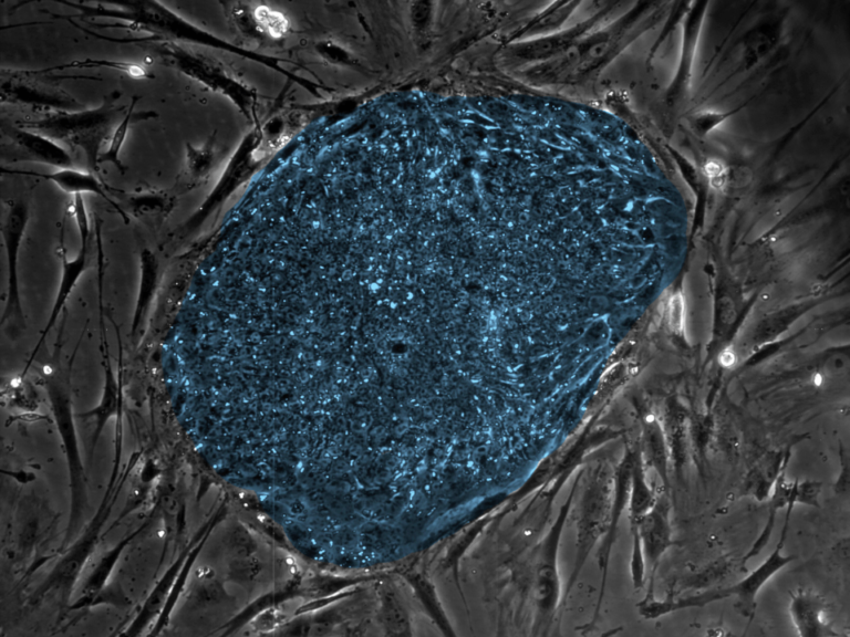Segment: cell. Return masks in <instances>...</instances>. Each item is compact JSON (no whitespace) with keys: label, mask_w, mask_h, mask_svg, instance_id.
Instances as JSON below:
<instances>
[{"label":"cell","mask_w":850,"mask_h":637,"mask_svg":"<svg viewBox=\"0 0 850 637\" xmlns=\"http://www.w3.org/2000/svg\"><path fill=\"white\" fill-rule=\"evenodd\" d=\"M120 98L121 92L113 91L98 108L50 112L18 125L44 134L69 148L80 149L86 156L88 170L98 173L103 144L110 141L112 133L128 111L126 107L119 106Z\"/></svg>","instance_id":"cell-1"},{"label":"cell","mask_w":850,"mask_h":637,"mask_svg":"<svg viewBox=\"0 0 850 637\" xmlns=\"http://www.w3.org/2000/svg\"><path fill=\"white\" fill-rule=\"evenodd\" d=\"M29 204L19 198L8 207L2 224L5 253L7 260L6 304L2 326L8 339L16 341L27 330V321L19 287V253L22 248L29 222Z\"/></svg>","instance_id":"cell-2"},{"label":"cell","mask_w":850,"mask_h":637,"mask_svg":"<svg viewBox=\"0 0 850 637\" xmlns=\"http://www.w3.org/2000/svg\"><path fill=\"white\" fill-rule=\"evenodd\" d=\"M2 103L27 107L43 114L56 111H79L82 104L60 88L56 77L46 71L3 70Z\"/></svg>","instance_id":"cell-3"},{"label":"cell","mask_w":850,"mask_h":637,"mask_svg":"<svg viewBox=\"0 0 850 637\" xmlns=\"http://www.w3.org/2000/svg\"><path fill=\"white\" fill-rule=\"evenodd\" d=\"M789 520L790 518L787 517L783 529V536L781 542L779 543V546H777L775 552L773 553V556L770 557V559L767 560L763 566L753 572V574H751L749 578H746L744 581L732 588L707 592L698 595V597L683 599L673 603L652 602L651 605H649V607H647L646 609L649 618H658V616L660 615L667 614L672 611H677L679 609L689 607H703V605L711 603L715 600L729 598L732 597V595H738L739 603L742 607L741 610L744 611L745 614L754 611V600L756 593H758L763 584L772 577V574L784 567L785 563L790 562L792 560V558H783L780 555L787 534V528H789Z\"/></svg>","instance_id":"cell-4"},{"label":"cell","mask_w":850,"mask_h":637,"mask_svg":"<svg viewBox=\"0 0 850 637\" xmlns=\"http://www.w3.org/2000/svg\"><path fill=\"white\" fill-rule=\"evenodd\" d=\"M2 132L5 138L3 159L8 163L33 162L54 166L57 170L76 167L74 156L62 144L44 134L4 120Z\"/></svg>","instance_id":"cell-5"},{"label":"cell","mask_w":850,"mask_h":637,"mask_svg":"<svg viewBox=\"0 0 850 637\" xmlns=\"http://www.w3.org/2000/svg\"><path fill=\"white\" fill-rule=\"evenodd\" d=\"M64 239L65 232H62L58 253L61 260V276L54 306L53 308H51L47 325L43 332H41L40 334V339L37 343V346L34 349L33 353H31L30 355L25 371L23 373V377H25L27 371L31 367V364L34 363L37 354L41 350V347L45 346V344L47 343L48 336L51 330L56 327V323L61 315V312L64 311L67 301L72 294V291H74L78 285V281L81 279L82 276H84L86 271L91 268V244L88 246H80L78 255L74 259H69Z\"/></svg>","instance_id":"cell-6"},{"label":"cell","mask_w":850,"mask_h":637,"mask_svg":"<svg viewBox=\"0 0 850 637\" xmlns=\"http://www.w3.org/2000/svg\"><path fill=\"white\" fill-rule=\"evenodd\" d=\"M3 173L16 174L24 176L41 177L56 184L62 192L75 195L96 194L114 207V210L123 218V221L129 224L130 217L122 211V208L111 196L114 189H111L105 182H102L97 176V173L90 170L78 169V167H68V169H59L53 173H37L29 171H10L3 169Z\"/></svg>","instance_id":"cell-7"},{"label":"cell","mask_w":850,"mask_h":637,"mask_svg":"<svg viewBox=\"0 0 850 637\" xmlns=\"http://www.w3.org/2000/svg\"><path fill=\"white\" fill-rule=\"evenodd\" d=\"M160 260L149 248L140 253V278L136 307H134L130 338L136 341L144 333L150 311L160 287Z\"/></svg>","instance_id":"cell-8"},{"label":"cell","mask_w":850,"mask_h":637,"mask_svg":"<svg viewBox=\"0 0 850 637\" xmlns=\"http://www.w3.org/2000/svg\"><path fill=\"white\" fill-rule=\"evenodd\" d=\"M176 201L178 193L174 190H147L124 195L120 207L128 216L132 215L150 228L158 229L173 212Z\"/></svg>","instance_id":"cell-9"},{"label":"cell","mask_w":850,"mask_h":637,"mask_svg":"<svg viewBox=\"0 0 850 637\" xmlns=\"http://www.w3.org/2000/svg\"><path fill=\"white\" fill-rule=\"evenodd\" d=\"M666 505L660 503L651 514L641 520V534L645 539L647 555L653 566L657 565L663 552L671 545V529Z\"/></svg>","instance_id":"cell-10"},{"label":"cell","mask_w":850,"mask_h":637,"mask_svg":"<svg viewBox=\"0 0 850 637\" xmlns=\"http://www.w3.org/2000/svg\"><path fill=\"white\" fill-rule=\"evenodd\" d=\"M140 97H132L130 106L128 107V111L126 116L120 121L118 127L111 135L108 148L103 151L99 158V164L110 163L113 166H116V169L121 174H126L128 167L123 164L121 160V151L123 148L124 142L128 137V132L131 128L132 123H138L141 121H147L151 119H158L159 114L154 111H142L136 112L134 108H136Z\"/></svg>","instance_id":"cell-11"},{"label":"cell","mask_w":850,"mask_h":637,"mask_svg":"<svg viewBox=\"0 0 850 637\" xmlns=\"http://www.w3.org/2000/svg\"><path fill=\"white\" fill-rule=\"evenodd\" d=\"M792 613L803 636H823L828 631L823 619L825 605L813 595H798L793 602Z\"/></svg>","instance_id":"cell-12"},{"label":"cell","mask_w":850,"mask_h":637,"mask_svg":"<svg viewBox=\"0 0 850 637\" xmlns=\"http://www.w3.org/2000/svg\"><path fill=\"white\" fill-rule=\"evenodd\" d=\"M185 148V164L180 175L184 192L188 187L198 185L206 177L213 158L211 142L206 143L202 148H194L191 143H186Z\"/></svg>","instance_id":"cell-13"},{"label":"cell","mask_w":850,"mask_h":637,"mask_svg":"<svg viewBox=\"0 0 850 637\" xmlns=\"http://www.w3.org/2000/svg\"><path fill=\"white\" fill-rule=\"evenodd\" d=\"M91 67H107L128 73L132 78L150 79L153 78L151 73L143 66L137 64H129V62H111V61H75L71 64L50 68L49 70H65L69 68H91Z\"/></svg>","instance_id":"cell-14"},{"label":"cell","mask_w":850,"mask_h":637,"mask_svg":"<svg viewBox=\"0 0 850 637\" xmlns=\"http://www.w3.org/2000/svg\"><path fill=\"white\" fill-rule=\"evenodd\" d=\"M256 23L265 33L273 37H281L286 33L288 24L282 14L267 7H259L255 12Z\"/></svg>","instance_id":"cell-15"},{"label":"cell","mask_w":850,"mask_h":637,"mask_svg":"<svg viewBox=\"0 0 850 637\" xmlns=\"http://www.w3.org/2000/svg\"><path fill=\"white\" fill-rule=\"evenodd\" d=\"M634 496H632V515L639 516L652 504V495L645 483L644 472L640 462L634 468Z\"/></svg>","instance_id":"cell-16"},{"label":"cell","mask_w":850,"mask_h":637,"mask_svg":"<svg viewBox=\"0 0 850 637\" xmlns=\"http://www.w3.org/2000/svg\"><path fill=\"white\" fill-rule=\"evenodd\" d=\"M72 215H74L80 236V246L91 244V226L84 195L72 196Z\"/></svg>","instance_id":"cell-17"},{"label":"cell","mask_w":850,"mask_h":637,"mask_svg":"<svg viewBox=\"0 0 850 637\" xmlns=\"http://www.w3.org/2000/svg\"><path fill=\"white\" fill-rule=\"evenodd\" d=\"M684 316L683 298L680 294L671 299L669 319L673 330L679 331L682 329Z\"/></svg>","instance_id":"cell-18"},{"label":"cell","mask_w":850,"mask_h":637,"mask_svg":"<svg viewBox=\"0 0 850 637\" xmlns=\"http://www.w3.org/2000/svg\"><path fill=\"white\" fill-rule=\"evenodd\" d=\"M734 360H735V357H734L733 353H731L729 351H725L722 354L721 362H722L723 365H727V367H730V365H732L734 363Z\"/></svg>","instance_id":"cell-19"}]
</instances>
